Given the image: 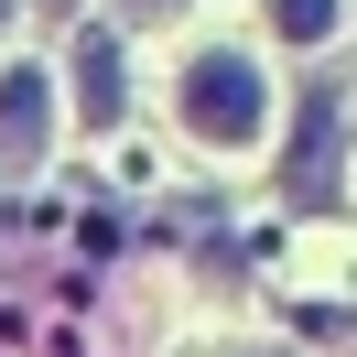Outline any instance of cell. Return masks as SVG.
<instances>
[{"mask_svg":"<svg viewBox=\"0 0 357 357\" xmlns=\"http://www.w3.org/2000/svg\"><path fill=\"white\" fill-rule=\"evenodd\" d=\"M44 11H66V0H44Z\"/></svg>","mask_w":357,"mask_h":357,"instance_id":"cell-6","label":"cell"},{"mask_svg":"<svg viewBox=\"0 0 357 357\" xmlns=\"http://www.w3.org/2000/svg\"><path fill=\"white\" fill-rule=\"evenodd\" d=\"M184 130H195L206 152H260L271 141V76H260V54L206 44L195 66H184Z\"/></svg>","mask_w":357,"mask_h":357,"instance_id":"cell-1","label":"cell"},{"mask_svg":"<svg viewBox=\"0 0 357 357\" xmlns=\"http://www.w3.org/2000/svg\"><path fill=\"white\" fill-rule=\"evenodd\" d=\"M130 11H141V22H162V11H184V0H130Z\"/></svg>","mask_w":357,"mask_h":357,"instance_id":"cell-5","label":"cell"},{"mask_svg":"<svg viewBox=\"0 0 357 357\" xmlns=\"http://www.w3.org/2000/svg\"><path fill=\"white\" fill-rule=\"evenodd\" d=\"M335 22H347V0H271V33L282 44H335Z\"/></svg>","mask_w":357,"mask_h":357,"instance_id":"cell-4","label":"cell"},{"mask_svg":"<svg viewBox=\"0 0 357 357\" xmlns=\"http://www.w3.org/2000/svg\"><path fill=\"white\" fill-rule=\"evenodd\" d=\"M54 141V76L44 66H0V162L22 174V162H44Z\"/></svg>","mask_w":357,"mask_h":357,"instance_id":"cell-2","label":"cell"},{"mask_svg":"<svg viewBox=\"0 0 357 357\" xmlns=\"http://www.w3.org/2000/svg\"><path fill=\"white\" fill-rule=\"evenodd\" d=\"M76 119H87V130H109V119H119V44H109V33L76 44Z\"/></svg>","mask_w":357,"mask_h":357,"instance_id":"cell-3","label":"cell"}]
</instances>
